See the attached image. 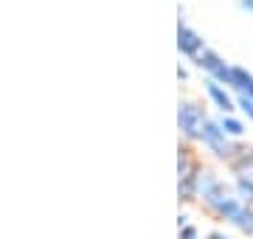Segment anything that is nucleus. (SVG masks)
Returning <instances> with one entry per match:
<instances>
[{
    "instance_id": "nucleus-1",
    "label": "nucleus",
    "mask_w": 253,
    "mask_h": 239,
    "mask_svg": "<svg viewBox=\"0 0 253 239\" xmlns=\"http://www.w3.org/2000/svg\"><path fill=\"white\" fill-rule=\"evenodd\" d=\"M197 202L203 205L206 214H211L214 220H225L228 225L245 208V202L234 192V183H225L208 166H200V172H197Z\"/></svg>"
},
{
    "instance_id": "nucleus-2",
    "label": "nucleus",
    "mask_w": 253,
    "mask_h": 239,
    "mask_svg": "<svg viewBox=\"0 0 253 239\" xmlns=\"http://www.w3.org/2000/svg\"><path fill=\"white\" fill-rule=\"evenodd\" d=\"M200 144H203L211 155L217 158V160H222V163H228V160L239 152V147H242V141H234L225 129H222L219 119H208L206 121L203 135H200Z\"/></svg>"
},
{
    "instance_id": "nucleus-3",
    "label": "nucleus",
    "mask_w": 253,
    "mask_h": 239,
    "mask_svg": "<svg viewBox=\"0 0 253 239\" xmlns=\"http://www.w3.org/2000/svg\"><path fill=\"white\" fill-rule=\"evenodd\" d=\"M208 121V113L200 101L183 99L177 104V129H180V138L189 141V144H197L200 135H203V127Z\"/></svg>"
},
{
    "instance_id": "nucleus-4",
    "label": "nucleus",
    "mask_w": 253,
    "mask_h": 239,
    "mask_svg": "<svg viewBox=\"0 0 253 239\" xmlns=\"http://www.w3.org/2000/svg\"><path fill=\"white\" fill-rule=\"evenodd\" d=\"M194 65H197V68L208 76V79H217V82H222V84L228 87V82H231V68H234V65L225 62V59H222L217 51L206 48V51H203V54L194 59Z\"/></svg>"
},
{
    "instance_id": "nucleus-5",
    "label": "nucleus",
    "mask_w": 253,
    "mask_h": 239,
    "mask_svg": "<svg viewBox=\"0 0 253 239\" xmlns=\"http://www.w3.org/2000/svg\"><path fill=\"white\" fill-rule=\"evenodd\" d=\"M177 51H180L186 59H197L203 51H206V42H203V37H200L197 31L186 23V20H180L177 23Z\"/></svg>"
},
{
    "instance_id": "nucleus-6",
    "label": "nucleus",
    "mask_w": 253,
    "mask_h": 239,
    "mask_svg": "<svg viewBox=\"0 0 253 239\" xmlns=\"http://www.w3.org/2000/svg\"><path fill=\"white\" fill-rule=\"evenodd\" d=\"M231 93H234L231 87H225L222 82L206 76V96H208V101L219 110V116H222V113H236L239 110V104H236V99L231 96Z\"/></svg>"
},
{
    "instance_id": "nucleus-7",
    "label": "nucleus",
    "mask_w": 253,
    "mask_h": 239,
    "mask_svg": "<svg viewBox=\"0 0 253 239\" xmlns=\"http://www.w3.org/2000/svg\"><path fill=\"white\" fill-rule=\"evenodd\" d=\"M228 87H231L236 96L253 99V74L248 68H242V65H234V68H231V82H228Z\"/></svg>"
},
{
    "instance_id": "nucleus-8",
    "label": "nucleus",
    "mask_w": 253,
    "mask_h": 239,
    "mask_svg": "<svg viewBox=\"0 0 253 239\" xmlns=\"http://www.w3.org/2000/svg\"><path fill=\"white\" fill-rule=\"evenodd\" d=\"M219 124H222V129H225L234 141L245 138V129L248 127H245V121L239 119V116H234V113H222V116H219Z\"/></svg>"
},
{
    "instance_id": "nucleus-9",
    "label": "nucleus",
    "mask_w": 253,
    "mask_h": 239,
    "mask_svg": "<svg viewBox=\"0 0 253 239\" xmlns=\"http://www.w3.org/2000/svg\"><path fill=\"white\" fill-rule=\"evenodd\" d=\"M231 225H234L236 231H242L245 237L253 239V205H248V202H245V208L239 211V217H236Z\"/></svg>"
},
{
    "instance_id": "nucleus-10",
    "label": "nucleus",
    "mask_w": 253,
    "mask_h": 239,
    "mask_svg": "<svg viewBox=\"0 0 253 239\" xmlns=\"http://www.w3.org/2000/svg\"><path fill=\"white\" fill-rule=\"evenodd\" d=\"M236 104H239V110L248 116V121L253 124V99H248V96H236Z\"/></svg>"
},
{
    "instance_id": "nucleus-11",
    "label": "nucleus",
    "mask_w": 253,
    "mask_h": 239,
    "mask_svg": "<svg viewBox=\"0 0 253 239\" xmlns=\"http://www.w3.org/2000/svg\"><path fill=\"white\" fill-rule=\"evenodd\" d=\"M180 239H200V228L197 225H191V222L180 225Z\"/></svg>"
},
{
    "instance_id": "nucleus-12",
    "label": "nucleus",
    "mask_w": 253,
    "mask_h": 239,
    "mask_svg": "<svg viewBox=\"0 0 253 239\" xmlns=\"http://www.w3.org/2000/svg\"><path fill=\"white\" fill-rule=\"evenodd\" d=\"M239 9H242L248 17H253V0H239Z\"/></svg>"
},
{
    "instance_id": "nucleus-13",
    "label": "nucleus",
    "mask_w": 253,
    "mask_h": 239,
    "mask_svg": "<svg viewBox=\"0 0 253 239\" xmlns=\"http://www.w3.org/2000/svg\"><path fill=\"white\" fill-rule=\"evenodd\" d=\"M206 239H234V237H228L225 231H211V234H208Z\"/></svg>"
},
{
    "instance_id": "nucleus-14",
    "label": "nucleus",
    "mask_w": 253,
    "mask_h": 239,
    "mask_svg": "<svg viewBox=\"0 0 253 239\" xmlns=\"http://www.w3.org/2000/svg\"><path fill=\"white\" fill-rule=\"evenodd\" d=\"M177 76H180V82H186V79H189V71H186V68H177Z\"/></svg>"
}]
</instances>
